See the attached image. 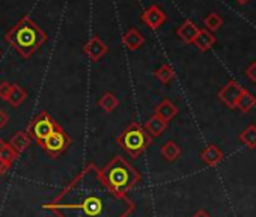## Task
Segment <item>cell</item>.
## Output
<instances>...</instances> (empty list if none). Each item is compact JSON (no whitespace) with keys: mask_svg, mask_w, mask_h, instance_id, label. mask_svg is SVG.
Returning <instances> with one entry per match:
<instances>
[{"mask_svg":"<svg viewBox=\"0 0 256 217\" xmlns=\"http://www.w3.org/2000/svg\"><path fill=\"white\" fill-rule=\"evenodd\" d=\"M254 106H256V98H254V95L244 89L242 94H241V96H240V100H238V102H236V108H240L241 112L247 114V112L252 110V108H253Z\"/></svg>","mask_w":256,"mask_h":217,"instance_id":"obj_20","label":"cell"},{"mask_svg":"<svg viewBox=\"0 0 256 217\" xmlns=\"http://www.w3.org/2000/svg\"><path fill=\"white\" fill-rule=\"evenodd\" d=\"M199 32V28L192 22V20H186L178 29H176V35L186 42V44H193L196 35Z\"/></svg>","mask_w":256,"mask_h":217,"instance_id":"obj_12","label":"cell"},{"mask_svg":"<svg viewBox=\"0 0 256 217\" xmlns=\"http://www.w3.org/2000/svg\"><path fill=\"white\" fill-rule=\"evenodd\" d=\"M192 217H211L205 210H199V211H196Z\"/></svg>","mask_w":256,"mask_h":217,"instance_id":"obj_29","label":"cell"},{"mask_svg":"<svg viewBox=\"0 0 256 217\" xmlns=\"http://www.w3.org/2000/svg\"><path fill=\"white\" fill-rule=\"evenodd\" d=\"M144 42H145V36H144V34H142L139 29H136V28H130V29L126 30V34L122 36V44H124L128 50H132V52H134V50H138L139 47H142Z\"/></svg>","mask_w":256,"mask_h":217,"instance_id":"obj_10","label":"cell"},{"mask_svg":"<svg viewBox=\"0 0 256 217\" xmlns=\"http://www.w3.org/2000/svg\"><path fill=\"white\" fill-rule=\"evenodd\" d=\"M160 152H162V157L164 158V160H168V162H175V160H178L180 157H181V148H180V145L176 144V142H174V140H168L163 146H162V150H160Z\"/></svg>","mask_w":256,"mask_h":217,"instance_id":"obj_17","label":"cell"},{"mask_svg":"<svg viewBox=\"0 0 256 217\" xmlns=\"http://www.w3.org/2000/svg\"><path fill=\"white\" fill-rule=\"evenodd\" d=\"M178 114V107L170 101V100H163L156 108H154V115H157L158 118H162L163 121L169 122L170 120H174Z\"/></svg>","mask_w":256,"mask_h":217,"instance_id":"obj_11","label":"cell"},{"mask_svg":"<svg viewBox=\"0 0 256 217\" xmlns=\"http://www.w3.org/2000/svg\"><path fill=\"white\" fill-rule=\"evenodd\" d=\"M140 20L152 30L158 29L164 22H166V14L157 6V5H151L148 10H145L140 16Z\"/></svg>","mask_w":256,"mask_h":217,"instance_id":"obj_9","label":"cell"},{"mask_svg":"<svg viewBox=\"0 0 256 217\" xmlns=\"http://www.w3.org/2000/svg\"><path fill=\"white\" fill-rule=\"evenodd\" d=\"M71 145V138L65 133V130L58 124V127L54 128V132L40 145L50 157L53 158H58L60 157L66 150L68 146Z\"/></svg>","mask_w":256,"mask_h":217,"instance_id":"obj_6","label":"cell"},{"mask_svg":"<svg viewBox=\"0 0 256 217\" xmlns=\"http://www.w3.org/2000/svg\"><path fill=\"white\" fill-rule=\"evenodd\" d=\"M116 144L128 156L139 158L140 154L145 152L146 148L152 144V138L139 122H130L116 136Z\"/></svg>","mask_w":256,"mask_h":217,"instance_id":"obj_4","label":"cell"},{"mask_svg":"<svg viewBox=\"0 0 256 217\" xmlns=\"http://www.w3.org/2000/svg\"><path fill=\"white\" fill-rule=\"evenodd\" d=\"M5 144H6V142H5L4 139H0V151H2V148L5 146Z\"/></svg>","mask_w":256,"mask_h":217,"instance_id":"obj_30","label":"cell"},{"mask_svg":"<svg viewBox=\"0 0 256 217\" xmlns=\"http://www.w3.org/2000/svg\"><path fill=\"white\" fill-rule=\"evenodd\" d=\"M168 128V122L163 121L162 118H158L157 115H152L148 121H146V126H145V130L146 133L151 136V138H158L163 134V132Z\"/></svg>","mask_w":256,"mask_h":217,"instance_id":"obj_15","label":"cell"},{"mask_svg":"<svg viewBox=\"0 0 256 217\" xmlns=\"http://www.w3.org/2000/svg\"><path fill=\"white\" fill-rule=\"evenodd\" d=\"M10 169H11L10 164H6V163H4V162H0V175H6Z\"/></svg>","mask_w":256,"mask_h":217,"instance_id":"obj_28","label":"cell"},{"mask_svg":"<svg viewBox=\"0 0 256 217\" xmlns=\"http://www.w3.org/2000/svg\"><path fill=\"white\" fill-rule=\"evenodd\" d=\"M154 76H156V77L163 83V84H169V83L175 78V71H174V68H172L170 65L163 64L160 68H157V70H156Z\"/></svg>","mask_w":256,"mask_h":217,"instance_id":"obj_21","label":"cell"},{"mask_svg":"<svg viewBox=\"0 0 256 217\" xmlns=\"http://www.w3.org/2000/svg\"><path fill=\"white\" fill-rule=\"evenodd\" d=\"M242 86L238 84L235 80L228 82L220 90H218V100L229 108H236V102L242 94Z\"/></svg>","mask_w":256,"mask_h":217,"instance_id":"obj_7","label":"cell"},{"mask_svg":"<svg viewBox=\"0 0 256 217\" xmlns=\"http://www.w3.org/2000/svg\"><path fill=\"white\" fill-rule=\"evenodd\" d=\"M101 175L112 190L119 194H126L140 182V174L124 157H113L102 169Z\"/></svg>","mask_w":256,"mask_h":217,"instance_id":"obj_3","label":"cell"},{"mask_svg":"<svg viewBox=\"0 0 256 217\" xmlns=\"http://www.w3.org/2000/svg\"><path fill=\"white\" fill-rule=\"evenodd\" d=\"M193 44L200 50V52H206L210 50L214 44H216V36L212 35V32L206 30V29H199Z\"/></svg>","mask_w":256,"mask_h":217,"instance_id":"obj_14","label":"cell"},{"mask_svg":"<svg viewBox=\"0 0 256 217\" xmlns=\"http://www.w3.org/2000/svg\"><path fill=\"white\" fill-rule=\"evenodd\" d=\"M200 158H202L208 166H217V164L223 160V152H222V150H220L217 145L211 144V145H208V146L200 152Z\"/></svg>","mask_w":256,"mask_h":217,"instance_id":"obj_13","label":"cell"},{"mask_svg":"<svg viewBox=\"0 0 256 217\" xmlns=\"http://www.w3.org/2000/svg\"><path fill=\"white\" fill-rule=\"evenodd\" d=\"M58 127V122L54 121V118L47 112V110H42L41 114H38L34 121L29 124L28 127V134L30 136L32 140H35L38 145H41L53 132L54 128Z\"/></svg>","mask_w":256,"mask_h":217,"instance_id":"obj_5","label":"cell"},{"mask_svg":"<svg viewBox=\"0 0 256 217\" xmlns=\"http://www.w3.org/2000/svg\"><path fill=\"white\" fill-rule=\"evenodd\" d=\"M246 76H247L252 82H256V62H253V64L246 70Z\"/></svg>","mask_w":256,"mask_h":217,"instance_id":"obj_26","label":"cell"},{"mask_svg":"<svg viewBox=\"0 0 256 217\" xmlns=\"http://www.w3.org/2000/svg\"><path fill=\"white\" fill-rule=\"evenodd\" d=\"M18 152L10 145V144H5V146L2 148V151H0V162H4L10 166H12V163L18 158Z\"/></svg>","mask_w":256,"mask_h":217,"instance_id":"obj_23","label":"cell"},{"mask_svg":"<svg viewBox=\"0 0 256 217\" xmlns=\"http://www.w3.org/2000/svg\"><path fill=\"white\" fill-rule=\"evenodd\" d=\"M26 98H28V92H26L20 84L14 83L12 88H11V92H10V96H8L6 101H8L12 107H18V106H22V104L26 101Z\"/></svg>","mask_w":256,"mask_h":217,"instance_id":"obj_18","label":"cell"},{"mask_svg":"<svg viewBox=\"0 0 256 217\" xmlns=\"http://www.w3.org/2000/svg\"><path fill=\"white\" fill-rule=\"evenodd\" d=\"M238 4H241V5H244V4H247V2H250V0H236Z\"/></svg>","mask_w":256,"mask_h":217,"instance_id":"obj_31","label":"cell"},{"mask_svg":"<svg viewBox=\"0 0 256 217\" xmlns=\"http://www.w3.org/2000/svg\"><path fill=\"white\" fill-rule=\"evenodd\" d=\"M42 208L58 217H128L136 205L126 194L112 190L104 181L101 169L88 163Z\"/></svg>","mask_w":256,"mask_h":217,"instance_id":"obj_1","label":"cell"},{"mask_svg":"<svg viewBox=\"0 0 256 217\" xmlns=\"http://www.w3.org/2000/svg\"><path fill=\"white\" fill-rule=\"evenodd\" d=\"M11 88H12V83H10V82H2V83H0V100H4V101L8 100Z\"/></svg>","mask_w":256,"mask_h":217,"instance_id":"obj_25","label":"cell"},{"mask_svg":"<svg viewBox=\"0 0 256 217\" xmlns=\"http://www.w3.org/2000/svg\"><path fill=\"white\" fill-rule=\"evenodd\" d=\"M10 145L18 152L22 154L23 151H26L30 145H32V139L26 132H17L11 139H10Z\"/></svg>","mask_w":256,"mask_h":217,"instance_id":"obj_16","label":"cell"},{"mask_svg":"<svg viewBox=\"0 0 256 217\" xmlns=\"http://www.w3.org/2000/svg\"><path fill=\"white\" fill-rule=\"evenodd\" d=\"M240 139H241V142H242L247 148H250V150L256 148V126H248V127L240 134Z\"/></svg>","mask_w":256,"mask_h":217,"instance_id":"obj_22","label":"cell"},{"mask_svg":"<svg viewBox=\"0 0 256 217\" xmlns=\"http://www.w3.org/2000/svg\"><path fill=\"white\" fill-rule=\"evenodd\" d=\"M10 122V115L4 110H0V130L5 128Z\"/></svg>","mask_w":256,"mask_h":217,"instance_id":"obj_27","label":"cell"},{"mask_svg":"<svg viewBox=\"0 0 256 217\" xmlns=\"http://www.w3.org/2000/svg\"><path fill=\"white\" fill-rule=\"evenodd\" d=\"M204 23H205V26H206V30L214 32V30H217V29H220V28H222L223 20H222V17H220L218 14L211 12L210 16H206V17H205Z\"/></svg>","mask_w":256,"mask_h":217,"instance_id":"obj_24","label":"cell"},{"mask_svg":"<svg viewBox=\"0 0 256 217\" xmlns=\"http://www.w3.org/2000/svg\"><path fill=\"white\" fill-rule=\"evenodd\" d=\"M47 38V34L32 20L30 16H24L5 34V41L24 59H29L36 50H40Z\"/></svg>","mask_w":256,"mask_h":217,"instance_id":"obj_2","label":"cell"},{"mask_svg":"<svg viewBox=\"0 0 256 217\" xmlns=\"http://www.w3.org/2000/svg\"><path fill=\"white\" fill-rule=\"evenodd\" d=\"M0 56H2V50H0Z\"/></svg>","mask_w":256,"mask_h":217,"instance_id":"obj_32","label":"cell"},{"mask_svg":"<svg viewBox=\"0 0 256 217\" xmlns=\"http://www.w3.org/2000/svg\"><path fill=\"white\" fill-rule=\"evenodd\" d=\"M107 50H108L107 44H106L98 35H94V36L83 46L84 54H86L92 62H98V60L107 53Z\"/></svg>","mask_w":256,"mask_h":217,"instance_id":"obj_8","label":"cell"},{"mask_svg":"<svg viewBox=\"0 0 256 217\" xmlns=\"http://www.w3.org/2000/svg\"><path fill=\"white\" fill-rule=\"evenodd\" d=\"M98 106L102 108L106 114H110V112H113L114 108L119 106V100L112 92H104L100 96V100H98Z\"/></svg>","mask_w":256,"mask_h":217,"instance_id":"obj_19","label":"cell"}]
</instances>
